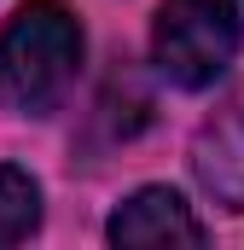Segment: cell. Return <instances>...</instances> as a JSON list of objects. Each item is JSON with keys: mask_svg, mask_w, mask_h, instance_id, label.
Segmentation results:
<instances>
[{"mask_svg": "<svg viewBox=\"0 0 244 250\" xmlns=\"http://www.w3.org/2000/svg\"><path fill=\"white\" fill-rule=\"evenodd\" d=\"M76 64H81V23L59 0H29L0 29V93L29 117H47L70 93Z\"/></svg>", "mask_w": 244, "mask_h": 250, "instance_id": "cell-1", "label": "cell"}, {"mask_svg": "<svg viewBox=\"0 0 244 250\" xmlns=\"http://www.w3.org/2000/svg\"><path fill=\"white\" fill-rule=\"evenodd\" d=\"M239 41H244V12L233 0H163L151 23V59L186 93L227 76V64L239 59Z\"/></svg>", "mask_w": 244, "mask_h": 250, "instance_id": "cell-2", "label": "cell"}, {"mask_svg": "<svg viewBox=\"0 0 244 250\" xmlns=\"http://www.w3.org/2000/svg\"><path fill=\"white\" fill-rule=\"evenodd\" d=\"M192 175L215 204L244 209V87L198 128L192 140Z\"/></svg>", "mask_w": 244, "mask_h": 250, "instance_id": "cell-3", "label": "cell"}, {"mask_svg": "<svg viewBox=\"0 0 244 250\" xmlns=\"http://www.w3.org/2000/svg\"><path fill=\"white\" fill-rule=\"evenodd\" d=\"M111 245H203V221L192 215L175 187H140L117 215H111Z\"/></svg>", "mask_w": 244, "mask_h": 250, "instance_id": "cell-4", "label": "cell"}, {"mask_svg": "<svg viewBox=\"0 0 244 250\" xmlns=\"http://www.w3.org/2000/svg\"><path fill=\"white\" fill-rule=\"evenodd\" d=\"M35 227H41V187H35L23 169L0 163V245L29 239Z\"/></svg>", "mask_w": 244, "mask_h": 250, "instance_id": "cell-5", "label": "cell"}, {"mask_svg": "<svg viewBox=\"0 0 244 250\" xmlns=\"http://www.w3.org/2000/svg\"><path fill=\"white\" fill-rule=\"evenodd\" d=\"M233 6H239V12H244V0H233Z\"/></svg>", "mask_w": 244, "mask_h": 250, "instance_id": "cell-6", "label": "cell"}]
</instances>
